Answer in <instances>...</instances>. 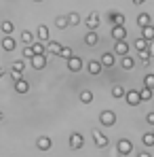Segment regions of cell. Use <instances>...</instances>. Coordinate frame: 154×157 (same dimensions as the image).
<instances>
[{
	"mask_svg": "<svg viewBox=\"0 0 154 157\" xmlns=\"http://www.w3.org/2000/svg\"><path fill=\"white\" fill-rule=\"evenodd\" d=\"M99 123L106 125V128L114 125V123H116V115H114V110H103L102 115H99Z\"/></svg>",
	"mask_w": 154,
	"mask_h": 157,
	"instance_id": "6da1fadb",
	"label": "cell"
},
{
	"mask_svg": "<svg viewBox=\"0 0 154 157\" xmlns=\"http://www.w3.org/2000/svg\"><path fill=\"white\" fill-rule=\"evenodd\" d=\"M66 62H68V70H70V72H80V68H82V59H80L78 55H70Z\"/></svg>",
	"mask_w": 154,
	"mask_h": 157,
	"instance_id": "7a4b0ae2",
	"label": "cell"
},
{
	"mask_svg": "<svg viewBox=\"0 0 154 157\" xmlns=\"http://www.w3.org/2000/svg\"><path fill=\"white\" fill-rule=\"evenodd\" d=\"M30 62H32V68L42 70V68L47 66V53H42V55H32V57H30Z\"/></svg>",
	"mask_w": 154,
	"mask_h": 157,
	"instance_id": "3957f363",
	"label": "cell"
},
{
	"mask_svg": "<svg viewBox=\"0 0 154 157\" xmlns=\"http://www.w3.org/2000/svg\"><path fill=\"white\" fill-rule=\"evenodd\" d=\"M133 151V142L127 140V138H123V140H118V153L120 155H129Z\"/></svg>",
	"mask_w": 154,
	"mask_h": 157,
	"instance_id": "277c9868",
	"label": "cell"
},
{
	"mask_svg": "<svg viewBox=\"0 0 154 157\" xmlns=\"http://www.w3.org/2000/svg\"><path fill=\"white\" fill-rule=\"evenodd\" d=\"M125 98H127V102L131 106H137L141 100H139V91L137 89H129V91H125Z\"/></svg>",
	"mask_w": 154,
	"mask_h": 157,
	"instance_id": "5b68a950",
	"label": "cell"
},
{
	"mask_svg": "<svg viewBox=\"0 0 154 157\" xmlns=\"http://www.w3.org/2000/svg\"><path fill=\"white\" fill-rule=\"evenodd\" d=\"M93 138H95V144H97L99 149H106V147H108V142H110V140H108V136H103L99 130H93Z\"/></svg>",
	"mask_w": 154,
	"mask_h": 157,
	"instance_id": "8992f818",
	"label": "cell"
},
{
	"mask_svg": "<svg viewBox=\"0 0 154 157\" xmlns=\"http://www.w3.org/2000/svg\"><path fill=\"white\" fill-rule=\"evenodd\" d=\"M84 24H87L89 30H95V28L99 26V15H97L95 11H91V13H89V17L84 19Z\"/></svg>",
	"mask_w": 154,
	"mask_h": 157,
	"instance_id": "52a82bcc",
	"label": "cell"
},
{
	"mask_svg": "<svg viewBox=\"0 0 154 157\" xmlns=\"http://www.w3.org/2000/svg\"><path fill=\"white\" fill-rule=\"evenodd\" d=\"M82 144H84V138H82V134H72L70 136V147L78 151V149H82Z\"/></svg>",
	"mask_w": 154,
	"mask_h": 157,
	"instance_id": "ba28073f",
	"label": "cell"
},
{
	"mask_svg": "<svg viewBox=\"0 0 154 157\" xmlns=\"http://www.w3.org/2000/svg\"><path fill=\"white\" fill-rule=\"evenodd\" d=\"M112 38H114V40H123V38H127V28H125V26H114V28H112Z\"/></svg>",
	"mask_w": 154,
	"mask_h": 157,
	"instance_id": "9c48e42d",
	"label": "cell"
},
{
	"mask_svg": "<svg viewBox=\"0 0 154 157\" xmlns=\"http://www.w3.org/2000/svg\"><path fill=\"white\" fill-rule=\"evenodd\" d=\"M99 43V36H97V32L95 30H89L87 32V36H84V45H89V47H95Z\"/></svg>",
	"mask_w": 154,
	"mask_h": 157,
	"instance_id": "30bf717a",
	"label": "cell"
},
{
	"mask_svg": "<svg viewBox=\"0 0 154 157\" xmlns=\"http://www.w3.org/2000/svg\"><path fill=\"white\" fill-rule=\"evenodd\" d=\"M15 47H17L15 38H11V34H4V38H2V49H4V51H15Z\"/></svg>",
	"mask_w": 154,
	"mask_h": 157,
	"instance_id": "8fae6325",
	"label": "cell"
},
{
	"mask_svg": "<svg viewBox=\"0 0 154 157\" xmlns=\"http://www.w3.org/2000/svg\"><path fill=\"white\" fill-rule=\"evenodd\" d=\"M87 72H89V75H93V77H97V75L102 72V64H99L97 59H91V62L87 64Z\"/></svg>",
	"mask_w": 154,
	"mask_h": 157,
	"instance_id": "7c38bea8",
	"label": "cell"
},
{
	"mask_svg": "<svg viewBox=\"0 0 154 157\" xmlns=\"http://www.w3.org/2000/svg\"><path fill=\"white\" fill-rule=\"evenodd\" d=\"M114 53H118V55H127V53H129V43H127V38H123V40H116Z\"/></svg>",
	"mask_w": 154,
	"mask_h": 157,
	"instance_id": "4fadbf2b",
	"label": "cell"
},
{
	"mask_svg": "<svg viewBox=\"0 0 154 157\" xmlns=\"http://www.w3.org/2000/svg\"><path fill=\"white\" fill-rule=\"evenodd\" d=\"M114 62H116V57H114V53H110V51H106L102 57H99V64H102V66H108V68L114 66Z\"/></svg>",
	"mask_w": 154,
	"mask_h": 157,
	"instance_id": "5bb4252c",
	"label": "cell"
},
{
	"mask_svg": "<svg viewBox=\"0 0 154 157\" xmlns=\"http://www.w3.org/2000/svg\"><path fill=\"white\" fill-rule=\"evenodd\" d=\"M15 91H17V94H27V91H30V83L21 77L19 81H15Z\"/></svg>",
	"mask_w": 154,
	"mask_h": 157,
	"instance_id": "9a60e30c",
	"label": "cell"
},
{
	"mask_svg": "<svg viewBox=\"0 0 154 157\" xmlns=\"http://www.w3.org/2000/svg\"><path fill=\"white\" fill-rule=\"evenodd\" d=\"M51 138H49V136H40V138H38V140H36V147H38V149H40V151H49V149H51Z\"/></svg>",
	"mask_w": 154,
	"mask_h": 157,
	"instance_id": "2e32d148",
	"label": "cell"
},
{
	"mask_svg": "<svg viewBox=\"0 0 154 157\" xmlns=\"http://www.w3.org/2000/svg\"><path fill=\"white\" fill-rule=\"evenodd\" d=\"M141 38H146V40H154V26H152V24H148V26L141 28Z\"/></svg>",
	"mask_w": 154,
	"mask_h": 157,
	"instance_id": "e0dca14e",
	"label": "cell"
},
{
	"mask_svg": "<svg viewBox=\"0 0 154 157\" xmlns=\"http://www.w3.org/2000/svg\"><path fill=\"white\" fill-rule=\"evenodd\" d=\"M47 53H51V55H57L59 53V49H61V45L57 43V40H47Z\"/></svg>",
	"mask_w": 154,
	"mask_h": 157,
	"instance_id": "ac0fdd59",
	"label": "cell"
},
{
	"mask_svg": "<svg viewBox=\"0 0 154 157\" xmlns=\"http://www.w3.org/2000/svg\"><path fill=\"white\" fill-rule=\"evenodd\" d=\"M108 19H110L114 26H125V15H120V13H110Z\"/></svg>",
	"mask_w": 154,
	"mask_h": 157,
	"instance_id": "d6986e66",
	"label": "cell"
},
{
	"mask_svg": "<svg viewBox=\"0 0 154 157\" xmlns=\"http://www.w3.org/2000/svg\"><path fill=\"white\" fill-rule=\"evenodd\" d=\"M120 66H123V70H131L133 66H135V59L131 57V55H123V59H120Z\"/></svg>",
	"mask_w": 154,
	"mask_h": 157,
	"instance_id": "ffe728a7",
	"label": "cell"
},
{
	"mask_svg": "<svg viewBox=\"0 0 154 157\" xmlns=\"http://www.w3.org/2000/svg\"><path fill=\"white\" fill-rule=\"evenodd\" d=\"M152 96H154V91L150 89V87H141V89H139V100H141V102L152 100Z\"/></svg>",
	"mask_w": 154,
	"mask_h": 157,
	"instance_id": "44dd1931",
	"label": "cell"
},
{
	"mask_svg": "<svg viewBox=\"0 0 154 157\" xmlns=\"http://www.w3.org/2000/svg\"><path fill=\"white\" fill-rule=\"evenodd\" d=\"M30 47H32V53H34V55H42V53H47L45 45H42V40H36V43H32Z\"/></svg>",
	"mask_w": 154,
	"mask_h": 157,
	"instance_id": "7402d4cb",
	"label": "cell"
},
{
	"mask_svg": "<svg viewBox=\"0 0 154 157\" xmlns=\"http://www.w3.org/2000/svg\"><path fill=\"white\" fill-rule=\"evenodd\" d=\"M93 98H95V96H93V91H89V89H82V91H80V102H82V104L93 102Z\"/></svg>",
	"mask_w": 154,
	"mask_h": 157,
	"instance_id": "603a6c76",
	"label": "cell"
},
{
	"mask_svg": "<svg viewBox=\"0 0 154 157\" xmlns=\"http://www.w3.org/2000/svg\"><path fill=\"white\" fill-rule=\"evenodd\" d=\"M148 24H150V15L148 13H139L137 15V26L144 28V26H148Z\"/></svg>",
	"mask_w": 154,
	"mask_h": 157,
	"instance_id": "cb8c5ba5",
	"label": "cell"
},
{
	"mask_svg": "<svg viewBox=\"0 0 154 157\" xmlns=\"http://www.w3.org/2000/svg\"><path fill=\"white\" fill-rule=\"evenodd\" d=\"M38 40H49V28L47 26H38Z\"/></svg>",
	"mask_w": 154,
	"mask_h": 157,
	"instance_id": "d4e9b609",
	"label": "cell"
},
{
	"mask_svg": "<svg viewBox=\"0 0 154 157\" xmlns=\"http://www.w3.org/2000/svg\"><path fill=\"white\" fill-rule=\"evenodd\" d=\"M112 96L114 98H125V87L123 85H114L112 87Z\"/></svg>",
	"mask_w": 154,
	"mask_h": 157,
	"instance_id": "484cf974",
	"label": "cell"
},
{
	"mask_svg": "<svg viewBox=\"0 0 154 157\" xmlns=\"http://www.w3.org/2000/svg\"><path fill=\"white\" fill-rule=\"evenodd\" d=\"M80 24V15L78 13H70L68 15V26H78Z\"/></svg>",
	"mask_w": 154,
	"mask_h": 157,
	"instance_id": "4316f807",
	"label": "cell"
},
{
	"mask_svg": "<svg viewBox=\"0 0 154 157\" xmlns=\"http://www.w3.org/2000/svg\"><path fill=\"white\" fill-rule=\"evenodd\" d=\"M141 142H144L146 147H154V134H152V132H148V134H144V138H141Z\"/></svg>",
	"mask_w": 154,
	"mask_h": 157,
	"instance_id": "83f0119b",
	"label": "cell"
},
{
	"mask_svg": "<svg viewBox=\"0 0 154 157\" xmlns=\"http://www.w3.org/2000/svg\"><path fill=\"white\" fill-rule=\"evenodd\" d=\"M13 21H0V30H2V32H4V34H11V32H13Z\"/></svg>",
	"mask_w": 154,
	"mask_h": 157,
	"instance_id": "f1b7e54d",
	"label": "cell"
},
{
	"mask_svg": "<svg viewBox=\"0 0 154 157\" xmlns=\"http://www.w3.org/2000/svg\"><path fill=\"white\" fill-rule=\"evenodd\" d=\"M21 40H23L26 45H32V43H34V36H32V32L23 30V32H21Z\"/></svg>",
	"mask_w": 154,
	"mask_h": 157,
	"instance_id": "f546056e",
	"label": "cell"
},
{
	"mask_svg": "<svg viewBox=\"0 0 154 157\" xmlns=\"http://www.w3.org/2000/svg\"><path fill=\"white\" fill-rule=\"evenodd\" d=\"M144 87H150V89H154V75H152V72L144 77Z\"/></svg>",
	"mask_w": 154,
	"mask_h": 157,
	"instance_id": "4dcf8cb0",
	"label": "cell"
},
{
	"mask_svg": "<svg viewBox=\"0 0 154 157\" xmlns=\"http://www.w3.org/2000/svg\"><path fill=\"white\" fill-rule=\"evenodd\" d=\"M57 55H59V57H63V59H68V57H70V55H74V53H72V49H70V47H61Z\"/></svg>",
	"mask_w": 154,
	"mask_h": 157,
	"instance_id": "1f68e13d",
	"label": "cell"
},
{
	"mask_svg": "<svg viewBox=\"0 0 154 157\" xmlns=\"http://www.w3.org/2000/svg\"><path fill=\"white\" fill-rule=\"evenodd\" d=\"M148 47V40L146 38H135V49L137 51H141V49H146Z\"/></svg>",
	"mask_w": 154,
	"mask_h": 157,
	"instance_id": "d6a6232c",
	"label": "cell"
},
{
	"mask_svg": "<svg viewBox=\"0 0 154 157\" xmlns=\"http://www.w3.org/2000/svg\"><path fill=\"white\" fill-rule=\"evenodd\" d=\"M55 26L59 28V30L68 28V17H57V19H55Z\"/></svg>",
	"mask_w": 154,
	"mask_h": 157,
	"instance_id": "836d02e7",
	"label": "cell"
},
{
	"mask_svg": "<svg viewBox=\"0 0 154 157\" xmlns=\"http://www.w3.org/2000/svg\"><path fill=\"white\" fill-rule=\"evenodd\" d=\"M13 70H17V72H23V70H26V62H23V59H17V62L13 64Z\"/></svg>",
	"mask_w": 154,
	"mask_h": 157,
	"instance_id": "e575fe53",
	"label": "cell"
},
{
	"mask_svg": "<svg viewBox=\"0 0 154 157\" xmlns=\"http://www.w3.org/2000/svg\"><path fill=\"white\" fill-rule=\"evenodd\" d=\"M146 123H150V125H154V110H150V113L146 115Z\"/></svg>",
	"mask_w": 154,
	"mask_h": 157,
	"instance_id": "d590c367",
	"label": "cell"
},
{
	"mask_svg": "<svg viewBox=\"0 0 154 157\" xmlns=\"http://www.w3.org/2000/svg\"><path fill=\"white\" fill-rule=\"evenodd\" d=\"M148 53H150V57H154V40H148Z\"/></svg>",
	"mask_w": 154,
	"mask_h": 157,
	"instance_id": "8d00e7d4",
	"label": "cell"
},
{
	"mask_svg": "<svg viewBox=\"0 0 154 157\" xmlns=\"http://www.w3.org/2000/svg\"><path fill=\"white\" fill-rule=\"evenodd\" d=\"M32 55H34V53H32V47H26V49H23V57H27V59H30Z\"/></svg>",
	"mask_w": 154,
	"mask_h": 157,
	"instance_id": "74e56055",
	"label": "cell"
},
{
	"mask_svg": "<svg viewBox=\"0 0 154 157\" xmlns=\"http://www.w3.org/2000/svg\"><path fill=\"white\" fill-rule=\"evenodd\" d=\"M11 77H13V81H19V78H21V72H17V70H11Z\"/></svg>",
	"mask_w": 154,
	"mask_h": 157,
	"instance_id": "f35d334b",
	"label": "cell"
},
{
	"mask_svg": "<svg viewBox=\"0 0 154 157\" xmlns=\"http://www.w3.org/2000/svg\"><path fill=\"white\" fill-rule=\"evenodd\" d=\"M137 157H150V153H146V151L141 153V151H139V153H137Z\"/></svg>",
	"mask_w": 154,
	"mask_h": 157,
	"instance_id": "ab89813d",
	"label": "cell"
},
{
	"mask_svg": "<svg viewBox=\"0 0 154 157\" xmlns=\"http://www.w3.org/2000/svg\"><path fill=\"white\" fill-rule=\"evenodd\" d=\"M133 2H135V4H141V2H146V0H133Z\"/></svg>",
	"mask_w": 154,
	"mask_h": 157,
	"instance_id": "60d3db41",
	"label": "cell"
},
{
	"mask_svg": "<svg viewBox=\"0 0 154 157\" xmlns=\"http://www.w3.org/2000/svg\"><path fill=\"white\" fill-rule=\"evenodd\" d=\"M2 75H4V68H2V66H0V77H2Z\"/></svg>",
	"mask_w": 154,
	"mask_h": 157,
	"instance_id": "b9f144b4",
	"label": "cell"
},
{
	"mask_svg": "<svg viewBox=\"0 0 154 157\" xmlns=\"http://www.w3.org/2000/svg\"><path fill=\"white\" fill-rule=\"evenodd\" d=\"M2 119H4V115H2V113H0V121H2Z\"/></svg>",
	"mask_w": 154,
	"mask_h": 157,
	"instance_id": "7bdbcfd3",
	"label": "cell"
},
{
	"mask_svg": "<svg viewBox=\"0 0 154 157\" xmlns=\"http://www.w3.org/2000/svg\"><path fill=\"white\" fill-rule=\"evenodd\" d=\"M38 2H40V0H38Z\"/></svg>",
	"mask_w": 154,
	"mask_h": 157,
	"instance_id": "ee69618b",
	"label": "cell"
},
{
	"mask_svg": "<svg viewBox=\"0 0 154 157\" xmlns=\"http://www.w3.org/2000/svg\"><path fill=\"white\" fill-rule=\"evenodd\" d=\"M152 134H154V132H152Z\"/></svg>",
	"mask_w": 154,
	"mask_h": 157,
	"instance_id": "f6af8a7d",
	"label": "cell"
}]
</instances>
